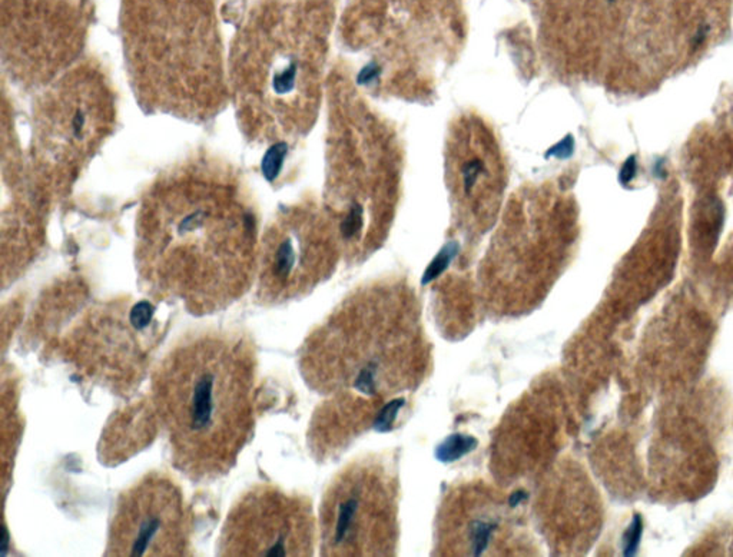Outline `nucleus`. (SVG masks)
Masks as SVG:
<instances>
[{
  "instance_id": "obj_1",
  "label": "nucleus",
  "mask_w": 733,
  "mask_h": 557,
  "mask_svg": "<svg viewBox=\"0 0 733 557\" xmlns=\"http://www.w3.org/2000/svg\"><path fill=\"white\" fill-rule=\"evenodd\" d=\"M143 277L163 291L218 302L245 288L257 262V218L229 168L185 162L143 197L136 218Z\"/></svg>"
},
{
  "instance_id": "obj_2",
  "label": "nucleus",
  "mask_w": 733,
  "mask_h": 557,
  "mask_svg": "<svg viewBox=\"0 0 733 557\" xmlns=\"http://www.w3.org/2000/svg\"><path fill=\"white\" fill-rule=\"evenodd\" d=\"M122 42L146 112L202 124L225 108L228 69L211 0H127Z\"/></svg>"
},
{
  "instance_id": "obj_3",
  "label": "nucleus",
  "mask_w": 733,
  "mask_h": 557,
  "mask_svg": "<svg viewBox=\"0 0 733 557\" xmlns=\"http://www.w3.org/2000/svg\"><path fill=\"white\" fill-rule=\"evenodd\" d=\"M282 9L259 3L238 28L228 56L229 98L239 129L270 151H288L311 112V54Z\"/></svg>"
},
{
  "instance_id": "obj_4",
  "label": "nucleus",
  "mask_w": 733,
  "mask_h": 557,
  "mask_svg": "<svg viewBox=\"0 0 733 557\" xmlns=\"http://www.w3.org/2000/svg\"><path fill=\"white\" fill-rule=\"evenodd\" d=\"M223 341L177 354L162 382L170 437L193 469L219 470L242 446L250 417L245 361Z\"/></svg>"
},
{
  "instance_id": "obj_5",
  "label": "nucleus",
  "mask_w": 733,
  "mask_h": 557,
  "mask_svg": "<svg viewBox=\"0 0 733 557\" xmlns=\"http://www.w3.org/2000/svg\"><path fill=\"white\" fill-rule=\"evenodd\" d=\"M115 120V93L101 66L73 65L33 104L29 159L43 181L63 193L111 136Z\"/></svg>"
},
{
  "instance_id": "obj_6",
  "label": "nucleus",
  "mask_w": 733,
  "mask_h": 557,
  "mask_svg": "<svg viewBox=\"0 0 733 557\" xmlns=\"http://www.w3.org/2000/svg\"><path fill=\"white\" fill-rule=\"evenodd\" d=\"M85 17L72 0H10L3 8L5 74L23 90H42L79 58Z\"/></svg>"
},
{
  "instance_id": "obj_7",
  "label": "nucleus",
  "mask_w": 733,
  "mask_h": 557,
  "mask_svg": "<svg viewBox=\"0 0 733 557\" xmlns=\"http://www.w3.org/2000/svg\"><path fill=\"white\" fill-rule=\"evenodd\" d=\"M182 500L168 480H150L128 496L113 526L112 553L142 557L181 551Z\"/></svg>"
},
{
  "instance_id": "obj_8",
  "label": "nucleus",
  "mask_w": 733,
  "mask_h": 557,
  "mask_svg": "<svg viewBox=\"0 0 733 557\" xmlns=\"http://www.w3.org/2000/svg\"><path fill=\"white\" fill-rule=\"evenodd\" d=\"M274 494L259 493L239 506L227 526L229 546L227 554L285 557L289 554V526L287 516L278 515L281 507Z\"/></svg>"
},
{
  "instance_id": "obj_9",
  "label": "nucleus",
  "mask_w": 733,
  "mask_h": 557,
  "mask_svg": "<svg viewBox=\"0 0 733 557\" xmlns=\"http://www.w3.org/2000/svg\"><path fill=\"white\" fill-rule=\"evenodd\" d=\"M478 446L477 439L473 435L454 433L447 435V437L440 443L434 450V457L438 460L440 463H454L458 462L460 458L466 457L467 454L473 453Z\"/></svg>"
},
{
  "instance_id": "obj_10",
  "label": "nucleus",
  "mask_w": 733,
  "mask_h": 557,
  "mask_svg": "<svg viewBox=\"0 0 733 557\" xmlns=\"http://www.w3.org/2000/svg\"><path fill=\"white\" fill-rule=\"evenodd\" d=\"M460 252V244L457 241H449L447 244L437 252V255L431 259V262L427 265V268L421 277V285H428L434 280H437L440 275H443L447 270L450 264L456 259V257Z\"/></svg>"
},
{
  "instance_id": "obj_11",
  "label": "nucleus",
  "mask_w": 733,
  "mask_h": 557,
  "mask_svg": "<svg viewBox=\"0 0 733 557\" xmlns=\"http://www.w3.org/2000/svg\"><path fill=\"white\" fill-rule=\"evenodd\" d=\"M358 507H360V501L355 497H348L347 500L341 501L338 504V515H337V522L334 527V538H332L334 544L343 543L344 539L347 538L348 531L351 528V524L354 522V517L358 512Z\"/></svg>"
},
{
  "instance_id": "obj_12",
  "label": "nucleus",
  "mask_w": 733,
  "mask_h": 557,
  "mask_svg": "<svg viewBox=\"0 0 733 557\" xmlns=\"http://www.w3.org/2000/svg\"><path fill=\"white\" fill-rule=\"evenodd\" d=\"M496 530L494 523L483 520H473L469 526V542L472 544V554L481 556L492 540L493 531Z\"/></svg>"
},
{
  "instance_id": "obj_13",
  "label": "nucleus",
  "mask_w": 733,
  "mask_h": 557,
  "mask_svg": "<svg viewBox=\"0 0 733 557\" xmlns=\"http://www.w3.org/2000/svg\"><path fill=\"white\" fill-rule=\"evenodd\" d=\"M487 174L485 162L480 156H472L464 161V163L460 168V175H461V186L466 195H470L473 189L476 188L477 182L483 175Z\"/></svg>"
},
{
  "instance_id": "obj_14",
  "label": "nucleus",
  "mask_w": 733,
  "mask_h": 557,
  "mask_svg": "<svg viewBox=\"0 0 733 557\" xmlns=\"http://www.w3.org/2000/svg\"><path fill=\"white\" fill-rule=\"evenodd\" d=\"M405 405V400L404 398H394L388 401L381 410L380 413L377 414V417L374 419L373 421V430L376 433H380V434H384V433H389L391 430H393L394 427V421L400 413V410Z\"/></svg>"
},
{
  "instance_id": "obj_15",
  "label": "nucleus",
  "mask_w": 733,
  "mask_h": 557,
  "mask_svg": "<svg viewBox=\"0 0 733 557\" xmlns=\"http://www.w3.org/2000/svg\"><path fill=\"white\" fill-rule=\"evenodd\" d=\"M643 535V520L639 515H634L631 523L626 528L623 535V556L633 557L636 556L641 547Z\"/></svg>"
},
{
  "instance_id": "obj_16",
  "label": "nucleus",
  "mask_w": 733,
  "mask_h": 557,
  "mask_svg": "<svg viewBox=\"0 0 733 557\" xmlns=\"http://www.w3.org/2000/svg\"><path fill=\"white\" fill-rule=\"evenodd\" d=\"M155 316V307L150 301H139L129 311V323L136 331L150 327Z\"/></svg>"
},
{
  "instance_id": "obj_17",
  "label": "nucleus",
  "mask_w": 733,
  "mask_h": 557,
  "mask_svg": "<svg viewBox=\"0 0 733 557\" xmlns=\"http://www.w3.org/2000/svg\"><path fill=\"white\" fill-rule=\"evenodd\" d=\"M361 228H362V208L360 204L353 202L348 213L346 215L344 220L341 221L339 231L344 239H351L361 231Z\"/></svg>"
},
{
  "instance_id": "obj_18",
  "label": "nucleus",
  "mask_w": 733,
  "mask_h": 557,
  "mask_svg": "<svg viewBox=\"0 0 733 557\" xmlns=\"http://www.w3.org/2000/svg\"><path fill=\"white\" fill-rule=\"evenodd\" d=\"M376 371L377 366L370 364L358 373L355 381H354V389L360 391L364 396H374L376 394Z\"/></svg>"
},
{
  "instance_id": "obj_19",
  "label": "nucleus",
  "mask_w": 733,
  "mask_h": 557,
  "mask_svg": "<svg viewBox=\"0 0 733 557\" xmlns=\"http://www.w3.org/2000/svg\"><path fill=\"white\" fill-rule=\"evenodd\" d=\"M574 150H576V140H574V136L573 135H566L563 139L558 140L557 143H554L553 147H550L546 152V158H556V159H569L573 156L574 154Z\"/></svg>"
},
{
  "instance_id": "obj_20",
  "label": "nucleus",
  "mask_w": 733,
  "mask_h": 557,
  "mask_svg": "<svg viewBox=\"0 0 733 557\" xmlns=\"http://www.w3.org/2000/svg\"><path fill=\"white\" fill-rule=\"evenodd\" d=\"M638 171H639V162H638V158L636 155H630L622 165L620 171H619V175H618V181L622 186H627L630 185L634 178L638 177Z\"/></svg>"
},
{
  "instance_id": "obj_21",
  "label": "nucleus",
  "mask_w": 733,
  "mask_h": 557,
  "mask_svg": "<svg viewBox=\"0 0 733 557\" xmlns=\"http://www.w3.org/2000/svg\"><path fill=\"white\" fill-rule=\"evenodd\" d=\"M381 75V66L377 62H370L365 65L357 75V83L358 85H371L373 82H377Z\"/></svg>"
},
{
  "instance_id": "obj_22",
  "label": "nucleus",
  "mask_w": 733,
  "mask_h": 557,
  "mask_svg": "<svg viewBox=\"0 0 733 557\" xmlns=\"http://www.w3.org/2000/svg\"><path fill=\"white\" fill-rule=\"evenodd\" d=\"M652 172L656 178L659 179H665L666 175H668V171H666V165H665V159L663 158H657L652 166Z\"/></svg>"
},
{
  "instance_id": "obj_23",
  "label": "nucleus",
  "mask_w": 733,
  "mask_h": 557,
  "mask_svg": "<svg viewBox=\"0 0 733 557\" xmlns=\"http://www.w3.org/2000/svg\"><path fill=\"white\" fill-rule=\"evenodd\" d=\"M529 499V494L524 492V490H517L515 493H511L510 497H508V506L510 507H517L519 504H522L523 501H526Z\"/></svg>"
},
{
  "instance_id": "obj_24",
  "label": "nucleus",
  "mask_w": 733,
  "mask_h": 557,
  "mask_svg": "<svg viewBox=\"0 0 733 557\" xmlns=\"http://www.w3.org/2000/svg\"><path fill=\"white\" fill-rule=\"evenodd\" d=\"M707 31H709V29H707V26H703V28H700L698 31V33L693 38V47H698V46H700L704 42V39L707 36Z\"/></svg>"
},
{
  "instance_id": "obj_25",
  "label": "nucleus",
  "mask_w": 733,
  "mask_h": 557,
  "mask_svg": "<svg viewBox=\"0 0 733 557\" xmlns=\"http://www.w3.org/2000/svg\"><path fill=\"white\" fill-rule=\"evenodd\" d=\"M9 550V531L6 526H3V536H2V547H0V554L6 556Z\"/></svg>"
},
{
  "instance_id": "obj_26",
  "label": "nucleus",
  "mask_w": 733,
  "mask_h": 557,
  "mask_svg": "<svg viewBox=\"0 0 733 557\" xmlns=\"http://www.w3.org/2000/svg\"><path fill=\"white\" fill-rule=\"evenodd\" d=\"M610 2H615V0H610Z\"/></svg>"
}]
</instances>
